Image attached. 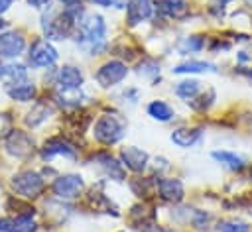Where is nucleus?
Segmentation results:
<instances>
[{
  "mask_svg": "<svg viewBox=\"0 0 252 232\" xmlns=\"http://www.w3.org/2000/svg\"><path fill=\"white\" fill-rule=\"evenodd\" d=\"M75 16L69 10L63 12H49V16H43V31L51 39H63L73 31Z\"/></svg>",
  "mask_w": 252,
  "mask_h": 232,
  "instance_id": "f257e3e1",
  "label": "nucleus"
},
{
  "mask_svg": "<svg viewBox=\"0 0 252 232\" xmlns=\"http://www.w3.org/2000/svg\"><path fill=\"white\" fill-rule=\"evenodd\" d=\"M81 35L83 41L91 45L93 51H98L104 45V35H106V26L102 16L98 14H91L87 18L81 20Z\"/></svg>",
  "mask_w": 252,
  "mask_h": 232,
  "instance_id": "f03ea898",
  "label": "nucleus"
},
{
  "mask_svg": "<svg viewBox=\"0 0 252 232\" xmlns=\"http://www.w3.org/2000/svg\"><path fill=\"white\" fill-rule=\"evenodd\" d=\"M93 134L102 144H114L124 136V124L116 116H100L93 128Z\"/></svg>",
  "mask_w": 252,
  "mask_h": 232,
  "instance_id": "7ed1b4c3",
  "label": "nucleus"
},
{
  "mask_svg": "<svg viewBox=\"0 0 252 232\" xmlns=\"http://www.w3.org/2000/svg\"><path fill=\"white\" fill-rule=\"evenodd\" d=\"M12 187L26 199H33L43 191V179L35 171H22L12 179Z\"/></svg>",
  "mask_w": 252,
  "mask_h": 232,
  "instance_id": "20e7f679",
  "label": "nucleus"
},
{
  "mask_svg": "<svg viewBox=\"0 0 252 232\" xmlns=\"http://www.w3.org/2000/svg\"><path fill=\"white\" fill-rule=\"evenodd\" d=\"M4 144H6L8 151L12 155H16V157H26V155H30L33 151V140L22 130H12L6 136Z\"/></svg>",
  "mask_w": 252,
  "mask_h": 232,
  "instance_id": "39448f33",
  "label": "nucleus"
},
{
  "mask_svg": "<svg viewBox=\"0 0 252 232\" xmlns=\"http://www.w3.org/2000/svg\"><path fill=\"white\" fill-rule=\"evenodd\" d=\"M30 61L32 65L35 67H49L57 61V51L51 43L43 41V39H37L32 47H30Z\"/></svg>",
  "mask_w": 252,
  "mask_h": 232,
  "instance_id": "423d86ee",
  "label": "nucleus"
},
{
  "mask_svg": "<svg viewBox=\"0 0 252 232\" xmlns=\"http://www.w3.org/2000/svg\"><path fill=\"white\" fill-rule=\"evenodd\" d=\"M83 191V177L81 175H61L53 183V193L59 199H75Z\"/></svg>",
  "mask_w": 252,
  "mask_h": 232,
  "instance_id": "0eeeda50",
  "label": "nucleus"
},
{
  "mask_svg": "<svg viewBox=\"0 0 252 232\" xmlns=\"http://www.w3.org/2000/svg\"><path fill=\"white\" fill-rule=\"evenodd\" d=\"M126 73H128V69H126L124 63H120V61H108V63H104L96 71V81L102 87H112V85L120 83L126 77Z\"/></svg>",
  "mask_w": 252,
  "mask_h": 232,
  "instance_id": "6e6552de",
  "label": "nucleus"
},
{
  "mask_svg": "<svg viewBox=\"0 0 252 232\" xmlns=\"http://www.w3.org/2000/svg\"><path fill=\"white\" fill-rule=\"evenodd\" d=\"M152 2L150 0H128V6H126V22L130 26H136L140 24L142 20H148L152 16Z\"/></svg>",
  "mask_w": 252,
  "mask_h": 232,
  "instance_id": "1a4fd4ad",
  "label": "nucleus"
},
{
  "mask_svg": "<svg viewBox=\"0 0 252 232\" xmlns=\"http://www.w3.org/2000/svg\"><path fill=\"white\" fill-rule=\"evenodd\" d=\"M26 41L22 37V33L18 31H6L0 35V55L4 57H16L24 51Z\"/></svg>",
  "mask_w": 252,
  "mask_h": 232,
  "instance_id": "9d476101",
  "label": "nucleus"
},
{
  "mask_svg": "<svg viewBox=\"0 0 252 232\" xmlns=\"http://www.w3.org/2000/svg\"><path fill=\"white\" fill-rule=\"evenodd\" d=\"M120 155H122V163H124V165L130 169V171L140 173V171H144V169H146V163H148V153H146L144 149L130 145V147H124Z\"/></svg>",
  "mask_w": 252,
  "mask_h": 232,
  "instance_id": "9b49d317",
  "label": "nucleus"
},
{
  "mask_svg": "<svg viewBox=\"0 0 252 232\" xmlns=\"http://www.w3.org/2000/svg\"><path fill=\"white\" fill-rule=\"evenodd\" d=\"M57 85H59L63 90L79 88V87L83 85V73H81L77 67L65 65V67H61L59 73H57Z\"/></svg>",
  "mask_w": 252,
  "mask_h": 232,
  "instance_id": "f8f14e48",
  "label": "nucleus"
},
{
  "mask_svg": "<svg viewBox=\"0 0 252 232\" xmlns=\"http://www.w3.org/2000/svg\"><path fill=\"white\" fill-rule=\"evenodd\" d=\"M158 189H159V195L161 199L169 201V203H179L185 195L183 191V185L179 179H159L158 181Z\"/></svg>",
  "mask_w": 252,
  "mask_h": 232,
  "instance_id": "ddd939ff",
  "label": "nucleus"
},
{
  "mask_svg": "<svg viewBox=\"0 0 252 232\" xmlns=\"http://www.w3.org/2000/svg\"><path fill=\"white\" fill-rule=\"evenodd\" d=\"M41 155H43V159H51V157H55V155L75 157V149H73V145L67 144L65 140H61V138H53V140H49V142L43 145Z\"/></svg>",
  "mask_w": 252,
  "mask_h": 232,
  "instance_id": "4468645a",
  "label": "nucleus"
},
{
  "mask_svg": "<svg viewBox=\"0 0 252 232\" xmlns=\"http://www.w3.org/2000/svg\"><path fill=\"white\" fill-rule=\"evenodd\" d=\"M203 132L199 128H177L171 134V142L179 147H191L201 140Z\"/></svg>",
  "mask_w": 252,
  "mask_h": 232,
  "instance_id": "2eb2a0df",
  "label": "nucleus"
},
{
  "mask_svg": "<svg viewBox=\"0 0 252 232\" xmlns=\"http://www.w3.org/2000/svg\"><path fill=\"white\" fill-rule=\"evenodd\" d=\"M158 10L173 20L187 16V2L185 0H158Z\"/></svg>",
  "mask_w": 252,
  "mask_h": 232,
  "instance_id": "dca6fc26",
  "label": "nucleus"
},
{
  "mask_svg": "<svg viewBox=\"0 0 252 232\" xmlns=\"http://www.w3.org/2000/svg\"><path fill=\"white\" fill-rule=\"evenodd\" d=\"M24 79H26L24 65H0V83L18 85V81H24Z\"/></svg>",
  "mask_w": 252,
  "mask_h": 232,
  "instance_id": "f3484780",
  "label": "nucleus"
},
{
  "mask_svg": "<svg viewBox=\"0 0 252 232\" xmlns=\"http://www.w3.org/2000/svg\"><path fill=\"white\" fill-rule=\"evenodd\" d=\"M148 114H150L152 118L159 120V122H167V120H171L173 110H171V106L165 104L163 100H154V102H150V106H148Z\"/></svg>",
  "mask_w": 252,
  "mask_h": 232,
  "instance_id": "a211bd4d",
  "label": "nucleus"
},
{
  "mask_svg": "<svg viewBox=\"0 0 252 232\" xmlns=\"http://www.w3.org/2000/svg\"><path fill=\"white\" fill-rule=\"evenodd\" d=\"M8 94L10 98L14 100H20V102H28L35 96V87L30 85V83H22V85H14L12 88H8Z\"/></svg>",
  "mask_w": 252,
  "mask_h": 232,
  "instance_id": "6ab92c4d",
  "label": "nucleus"
},
{
  "mask_svg": "<svg viewBox=\"0 0 252 232\" xmlns=\"http://www.w3.org/2000/svg\"><path fill=\"white\" fill-rule=\"evenodd\" d=\"M213 157L217 161H220L222 165H226L228 169H242L244 167V159L232 151H213Z\"/></svg>",
  "mask_w": 252,
  "mask_h": 232,
  "instance_id": "aec40b11",
  "label": "nucleus"
},
{
  "mask_svg": "<svg viewBox=\"0 0 252 232\" xmlns=\"http://www.w3.org/2000/svg\"><path fill=\"white\" fill-rule=\"evenodd\" d=\"M213 73L217 71L215 65L211 63H205V61H189V63H183V65H177L173 69V73Z\"/></svg>",
  "mask_w": 252,
  "mask_h": 232,
  "instance_id": "412c9836",
  "label": "nucleus"
},
{
  "mask_svg": "<svg viewBox=\"0 0 252 232\" xmlns=\"http://www.w3.org/2000/svg\"><path fill=\"white\" fill-rule=\"evenodd\" d=\"M57 98H59V104L65 106V108H77V106H81V102H83V94L79 92V88L63 90V92L57 94Z\"/></svg>",
  "mask_w": 252,
  "mask_h": 232,
  "instance_id": "4be33fe9",
  "label": "nucleus"
},
{
  "mask_svg": "<svg viewBox=\"0 0 252 232\" xmlns=\"http://www.w3.org/2000/svg\"><path fill=\"white\" fill-rule=\"evenodd\" d=\"M102 161V167L106 169V173L110 177H114L116 181H122L124 179V169H122V163H118L114 157H108V155H100L98 157Z\"/></svg>",
  "mask_w": 252,
  "mask_h": 232,
  "instance_id": "5701e85b",
  "label": "nucleus"
},
{
  "mask_svg": "<svg viewBox=\"0 0 252 232\" xmlns=\"http://www.w3.org/2000/svg\"><path fill=\"white\" fill-rule=\"evenodd\" d=\"M201 83H197V81H193V79H189V81H181L179 85H177V88H175V92H177V96H181V98H185V100H191L193 96H197V92H199V87Z\"/></svg>",
  "mask_w": 252,
  "mask_h": 232,
  "instance_id": "b1692460",
  "label": "nucleus"
},
{
  "mask_svg": "<svg viewBox=\"0 0 252 232\" xmlns=\"http://www.w3.org/2000/svg\"><path fill=\"white\" fill-rule=\"evenodd\" d=\"M47 114H49V108H47V106H43V104H39V106H35V108L28 114L26 122H28L30 126H37V124H41V122L47 118Z\"/></svg>",
  "mask_w": 252,
  "mask_h": 232,
  "instance_id": "393cba45",
  "label": "nucleus"
},
{
  "mask_svg": "<svg viewBox=\"0 0 252 232\" xmlns=\"http://www.w3.org/2000/svg\"><path fill=\"white\" fill-rule=\"evenodd\" d=\"M203 47V39L199 35H191V37H185L181 43H179V51L181 53H193V51H199Z\"/></svg>",
  "mask_w": 252,
  "mask_h": 232,
  "instance_id": "a878e982",
  "label": "nucleus"
},
{
  "mask_svg": "<svg viewBox=\"0 0 252 232\" xmlns=\"http://www.w3.org/2000/svg\"><path fill=\"white\" fill-rule=\"evenodd\" d=\"M219 230L220 232H250L248 224L244 222H236V220H224L219 224Z\"/></svg>",
  "mask_w": 252,
  "mask_h": 232,
  "instance_id": "bb28decb",
  "label": "nucleus"
},
{
  "mask_svg": "<svg viewBox=\"0 0 252 232\" xmlns=\"http://www.w3.org/2000/svg\"><path fill=\"white\" fill-rule=\"evenodd\" d=\"M142 73H144V75H150V73H152V75H158V73H159V67H158L156 63H152V61H146V63L140 65V75H142Z\"/></svg>",
  "mask_w": 252,
  "mask_h": 232,
  "instance_id": "cd10ccee",
  "label": "nucleus"
},
{
  "mask_svg": "<svg viewBox=\"0 0 252 232\" xmlns=\"http://www.w3.org/2000/svg\"><path fill=\"white\" fill-rule=\"evenodd\" d=\"M91 2H94L98 6H114V8H124L126 6L124 0H91Z\"/></svg>",
  "mask_w": 252,
  "mask_h": 232,
  "instance_id": "c85d7f7f",
  "label": "nucleus"
},
{
  "mask_svg": "<svg viewBox=\"0 0 252 232\" xmlns=\"http://www.w3.org/2000/svg\"><path fill=\"white\" fill-rule=\"evenodd\" d=\"M142 232H167V230L161 228V226H156V224H148V226L142 228Z\"/></svg>",
  "mask_w": 252,
  "mask_h": 232,
  "instance_id": "c756f323",
  "label": "nucleus"
},
{
  "mask_svg": "<svg viewBox=\"0 0 252 232\" xmlns=\"http://www.w3.org/2000/svg\"><path fill=\"white\" fill-rule=\"evenodd\" d=\"M28 4L33 8H43L45 4H49V0H28Z\"/></svg>",
  "mask_w": 252,
  "mask_h": 232,
  "instance_id": "7c9ffc66",
  "label": "nucleus"
},
{
  "mask_svg": "<svg viewBox=\"0 0 252 232\" xmlns=\"http://www.w3.org/2000/svg\"><path fill=\"white\" fill-rule=\"evenodd\" d=\"M12 2H14V0H0V14L6 12V10L12 6Z\"/></svg>",
  "mask_w": 252,
  "mask_h": 232,
  "instance_id": "2f4dec72",
  "label": "nucleus"
},
{
  "mask_svg": "<svg viewBox=\"0 0 252 232\" xmlns=\"http://www.w3.org/2000/svg\"><path fill=\"white\" fill-rule=\"evenodd\" d=\"M226 2H228V0H215V2H213V6H217V4H220V8H222V6L226 4Z\"/></svg>",
  "mask_w": 252,
  "mask_h": 232,
  "instance_id": "473e14b6",
  "label": "nucleus"
},
{
  "mask_svg": "<svg viewBox=\"0 0 252 232\" xmlns=\"http://www.w3.org/2000/svg\"><path fill=\"white\" fill-rule=\"evenodd\" d=\"M63 4H67V6H71V4H77V0H61Z\"/></svg>",
  "mask_w": 252,
  "mask_h": 232,
  "instance_id": "72a5a7b5",
  "label": "nucleus"
},
{
  "mask_svg": "<svg viewBox=\"0 0 252 232\" xmlns=\"http://www.w3.org/2000/svg\"><path fill=\"white\" fill-rule=\"evenodd\" d=\"M2 26H4V22H2V18H0V28H2Z\"/></svg>",
  "mask_w": 252,
  "mask_h": 232,
  "instance_id": "f704fd0d",
  "label": "nucleus"
}]
</instances>
